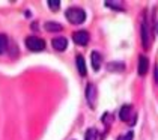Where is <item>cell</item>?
Here are the masks:
<instances>
[{"instance_id": "cell-16", "label": "cell", "mask_w": 158, "mask_h": 140, "mask_svg": "<svg viewBox=\"0 0 158 140\" xmlns=\"http://www.w3.org/2000/svg\"><path fill=\"white\" fill-rule=\"evenodd\" d=\"M47 5H48L53 11H57V9H59V6H60V2H59V0H48V2H47Z\"/></svg>"}, {"instance_id": "cell-15", "label": "cell", "mask_w": 158, "mask_h": 140, "mask_svg": "<svg viewBox=\"0 0 158 140\" xmlns=\"http://www.w3.org/2000/svg\"><path fill=\"white\" fill-rule=\"evenodd\" d=\"M85 140H98V133L95 128H89L86 131Z\"/></svg>"}, {"instance_id": "cell-12", "label": "cell", "mask_w": 158, "mask_h": 140, "mask_svg": "<svg viewBox=\"0 0 158 140\" xmlns=\"http://www.w3.org/2000/svg\"><path fill=\"white\" fill-rule=\"evenodd\" d=\"M123 68H125V65L122 62H111V63L107 65L109 71H123Z\"/></svg>"}, {"instance_id": "cell-8", "label": "cell", "mask_w": 158, "mask_h": 140, "mask_svg": "<svg viewBox=\"0 0 158 140\" xmlns=\"http://www.w3.org/2000/svg\"><path fill=\"white\" fill-rule=\"evenodd\" d=\"M90 60H92V66L95 71H99L101 63H102V54L99 51H92L90 53Z\"/></svg>"}, {"instance_id": "cell-6", "label": "cell", "mask_w": 158, "mask_h": 140, "mask_svg": "<svg viewBox=\"0 0 158 140\" xmlns=\"http://www.w3.org/2000/svg\"><path fill=\"white\" fill-rule=\"evenodd\" d=\"M73 41L77 45H87L89 42V33L86 30H78V32H74L73 33Z\"/></svg>"}, {"instance_id": "cell-4", "label": "cell", "mask_w": 158, "mask_h": 140, "mask_svg": "<svg viewBox=\"0 0 158 140\" xmlns=\"http://www.w3.org/2000/svg\"><path fill=\"white\" fill-rule=\"evenodd\" d=\"M85 95H86V101H87L89 107H90V108H95V101H97V96H98V91L94 83H89V84L86 86Z\"/></svg>"}, {"instance_id": "cell-5", "label": "cell", "mask_w": 158, "mask_h": 140, "mask_svg": "<svg viewBox=\"0 0 158 140\" xmlns=\"http://www.w3.org/2000/svg\"><path fill=\"white\" fill-rule=\"evenodd\" d=\"M119 117H121V121L123 122H130L131 125H133L134 122H135V115L133 113V107L131 105H122L121 110H119Z\"/></svg>"}, {"instance_id": "cell-1", "label": "cell", "mask_w": 158, "mask_h": 140, "mask_svg": "<svg viewBox=\"0 0 158 140\" xmlns=\"http://www.w3.org/2000/svg\"><path fill=\"white\" fill-rule=\"evenodd\" d=\"M65 17H66V20L71 24H81V23H85V20H86V12L81 8L73 6V8L66 9Z\"/></svg>"}, {"instance_id": "cell-9", "label": "cell", "mask_w": 158, "mask_h": 140, "mask_svg": "<svg viewBox=\"0 0 158 140\" xmlns=\"http://www.w3.org/2000/svg\"><path fill=\"white\" fill-rule=\"evenodd\" d=\"M149 70V60L146 56L139 57V75H146V72Z\"/></svg>"}, {"instance_id": "cell-14", "label": "cell", "mask_w": 158, "mask_h": 140, "mask_svg": "<svg viewBox=\"0 0 158 140\" xmlns=\"http://www.w3.org/2000/svg\"><path fill=\"white\" fill-rule=\"evenodd\" d=\"M106 6L107 8H111V9H118V11H122L123 9V5H122L121 2H113V0H107L106 2Z\"/></svg>"}, {"instance_id": "cell-3", "label": "cell", "mask_w": 158, "mask_h": 140, "mask_svg": "<svg viewBox=\"0 0 158 140\" xmlns=\"http://www.w3.org/2000/svg\"><path fill=\"white\" fill-rule=\"evenodd\" d=\"M26 47L30 51H42L45 48V41L38 36H27L26 38Z\"/></svg>"}, {"instance_id": "cell-18", "label": "cell", "mask_w": 158, "mask_h": 140, "mask_svg": "<svg viewBox=\"0 0 158 140\" xmlns=\"http://www.w3.org/2000/svg\"><path fill=\"white\" fill-rule=\"evenodd\" d=\"M155 32L158 33V21H157V26H155Z\"/></svg>"}, {"instance_id": "cell-2", "label": "cell", "mask_w": 158, "mask_h": 140, "mask_svg": "<svg viewBox=\"0 0 158 140\" xmlns=\"http://www.w3.org/2000/svg\"><path fill=\"white\" fill-rule=\"evenodd\" d=\"M152 41H154V36H152L151 23H149V18L145 17L143 21H142V44H143V48L149 50L152 45Z\"/></svg>"}, {"instance_id": "cell-17", "label": "cell", "mask_w": 158, "mask_h": 140, "mask_svg": "<svg viewBox=\"0 0 158 140\" xmlns=\"http://www.w3.org/2000/svg\"><path fill=\"white\" fill-rule=\"evenodd\" d=\"M133 137H134V133L133 131H128L125 136H119L118 140H133Z\"/></svg>"}, {"instance_id": "cell-10", "label": "cell", "mask_w": 158, "mask_h": 140, "mask_svg": "<svg viewBox=\"0 0 158 140\" xmlns=\"http://www.w3.org/2000/svg\"><path fill=\"white\" fill-rule=\"evenodd\" d=\"M44 29L47 32H60V30H63V26L59 23H54V21H48V23L44 24Z\"/></svg>"}, {"instance_id": "cell-13", "label": "cell", "mask_w": 158, "mask_h": 140, "mask_svg": "<svg viewBox=\"0 0 158 140\" xmlns=\"http://www.w3.org/2000/svg\"><path fill=\"white\" fill-rule=\"evenodd\" d=\"M8 48V36L0 33V54H3Z\"/></svg>"}, {"instance_id": "cell-11", "label": "cell", "mask_w": 158, "mask_h": 140, "mask_svg": "<svg viewBox=\"0 0 158 140\" xmlns=\"http://www.w3.org/2000/svg\"><path fill=\"white\" fill-rule=\"evenodd\" d=\"M77 68H78L80 75L85 77L86 74H87V71H86V62H85V59H83V56H77Z\"/></svg>"}, {"instance_id": "cell-7", "label": "cell", "mask_w": 158, "mask_h": 140, "mask_svg": "<svg viewBox=\"0 0 158 140\" xmlns=\"http://www.w3.org/2000/svg\"><path fill=\"white\" fill-rule=\"evenodd\" d=\"M51 45H53L54 50H57V51H63V50H66V47H68V41H66V38L59 36V38H54V39L51 41Z\"/></svg>"}]
</instances>
